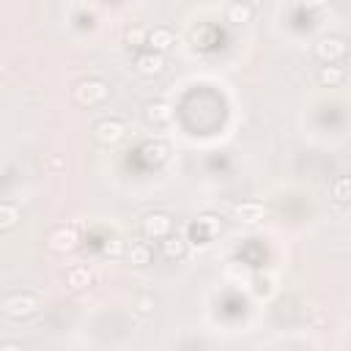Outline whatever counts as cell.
Returning <instances> with one entry per match:
<instances>
[{
	"label": "cell",
	"instance_id": "1",
	"mask_svg": "<svg viewBox=\"0 0 351 351\" xmlns=\"http://www.w3.org/2000/svg\"><path fill=\"white\" fill-rule=\"evenodd\" d=\"M110 96V85L104 80H82L74 88V101L80 107H99Z\"/></svg>",
	"mask_w": 351,
	"mask_h": 351
},
{
	"label": "cell",
	"instance_id": "2",
	"mask_svg": "<svg viewBox=\"0 0 351 351\" xmlns=\"http://www.w3.org/2000/svg\"><path fill=\"white\" fill-rule=\"evenodd\" d=\"M41 307V302L33 296V293H11L5 302H3V313L14 321H25L30 315H36Z\"/></svg>",
	"mask_w": 351,
	"mask_h": 351
},
{
	"label": "cell",
	"instance_id": "3",
	"mask_svg": "<svg viewBox=\"0 0 351 351\" xmlns=\"http://www.w3.org/2000/svg\"><path fill=\"white\" fill-rule=\"evenodd\" d=\"M346 52H348V44H346V38H340V36H324V38H318V44H315V58H318L321 63H337V60L346 58Z\"/></svg>",
	"mask_w": 351,
	"mask_h": 351
},
{
	"label": "cell",
	"instance_id": "4",
	"mask_svg": "<svg viewBox=\"0 0 351 351\" xmlns=\"http://www.w3.org/2000/svg\"><path fill=\"white\" fill-rule=\"evenodd\" d=\"M93 137H96L99 145H118L126 137V126L118 118H104L93 126Z\"/></svg>",
	"mask_w": 351,
	"mask_h": 351
},
{
	"label": "cell",
	"instance_id": "5",
	"mask_svg": "<svg viewBox=\"0 0 351 351\" xmlns=\"http://www.w3.org/2000/svg\"><path fill=\"white\" fill-rule=\"evenodd\" d=\"M47 244H49L52 252L66 255V252H71V250L80 244V233H77V228H71V225H60V228H55V230L49 233Z\"/></svg>",
	"mask_w": 351,
	"mask_h": 351
},
{
	"label": "cell",
	"instance_id": "6",
	"mask_svg": "<svg viewBox=\"0 0 351 351\" xmlns=\"http://www.w3.org/2000/svg\"><path fill=\"white\" fill-rule=\"evenodd\" d=\"M143 233L148 239H165V236L173 233V219L162 211H151V214L143 217Z\"/></svg>",
	"mask_w": 351,
	"mask_h": 351
},
{
	"label": "cell",
	"instance_id": "7",
	"mask_svg": "<svg viewBox=\"0 0 351 351\" xmlns=\"http://www.w3.org/2000/svg\"><path fill=\"white\" fill-rule=\"evenodd\" d=\"M236 217L244 225H258V222H263L269 217V208L261 200H244V203L236 206Z\"/></svg>",
	"mask_w": 351,
	"mask_h": 351
},
{
	"label": "cell",
	"instance_id": "8",
	"mask_svg": "<svg viewBox=\"0 0 351 351\" xmlns=\"http://www.w3.org/2000/svg\"><path fill=\"white\" fill-rule=\"evenodd\" d=\"M219 230H222V222H219L217 217H197V222H192V225H189V233H192V236H197L203 244H206V241H211Z\"/></svg>",
	"mask_w": 351,
	"mask_h": 351
},
{
	"label": "cell",
	"instance_id": "9",
	"mask_svg": "<svg viewBox=\"0 0 351 351\" xmlns=\"http://www.w3.org/2000/svg\"><path fill=\"white\" fill-rule=\"evenodd\" d=\"M134 69L143 74V77H156V74H162V69H165V60H162V52H145V55H140L137 58V63H134Z\"/></svg>",
	"mask_w": 351,
	"mask_h": 351
},
{
	"label": "cell",
	"instance_id": "10",
	"mask_svg": "<svg viewBox=\"0 0 351 351\" xmlns=\"http://www.w3.org/2000/svg\"><path fill=\"white\" fill-rule=\"evenodd\" d=\"M143 115H145L148 123H154V126H165V123H170L173 110H170V104H165V101H148L145 110H143Z\"/></svg>",
	"mask_w": 351,
	"mask_h": 351
},
{
	"label": "cell",
	"instance_id": "11",
	"mask_svg": "<svg viewBox=\"0 0 351 351\" xmlns=\"http://www.w3.org/2000/svg\"><path fill=\"white\" fill-rule=\"evenodd\" d=\"M162 255H165L167 261H178V258H184V255H186V239L178 236V233H176V236H173V233L165 236V239H162Z\"/></svg>",
	"mask_w": 351,
	"mask_h": 351
},
{
	"label": "cell",
	"instance_id": "12",
	"mask_svg": "<svg viewBox=\"0 0 351 351\" xmlns=\"http://www.w3.org/2000/svg\"><path fill=\"white\" fill-rule=\"evenodd\" d=\"M173 33L167 30V27H154V30H148V44H151V49L154 52H167L170 47H173Z\"/></svg>",
	"mask_w": 351,
	"mask_h": 351
},
{
	"label": "cell",
	"instance_id": "13",
	"mask_svg": "<svg viewBox=\"0 0 351 351\" xmlns=\"http://www.w3.org/2000/svg\"><path fill=\"white\" fill-rule=\"evenodd\" d=\"M343 80H346V71H343L340 66H335V63H324L321 71H318V82H321L324 88H335V85H340Z\"/></svg>",
	"mask_w": 351,
	"mask_h": 351
},
{
	"label": "cell",
	"instance_id": "14",
	"mask_svg": "<svg viewBox=\"0 0 351 351\" xmlns=\"http://www.w3.org/2000/svg\"><path fill=\"white\" fill-rule=\"evenodd\" d=\"M228 22L233 25H247L252 22V5L247 0H236L230 8H228Z\"/></svg>",
	"mask_w": 351,
	"mask_h": 351
},
{
	"label": "cell",
	"instance_id": "15",
	"mask_svg": "<svg viewBox=\"0 0 351 351\" xmlns=\"http://www.w3.org/2000/svg\"><path fill=\"white\" fill-rule=\"evenodd\" d=\"M140 154H143V159H145L148 165H162V162L167 159V154H170V148H167L165 143H145Z\"/></svg>",
	"mask_w": 351,
	"mask_h": 351
},
{
	"label": "cell",
	"instance_id": "16",
	"mask_svg": "<svg viewBox=\"0 0 351 351\" xmlns=\"http://www.w3.org/2000/svg\"><path fill=\"white\" fill-rule=\"evenodd\" d=\"M19 222V208L14 203H0V230H11Z\"/></svg>",
	"mask_w": 351,
	"mask_h": 351
},
{
	"label": "cell",
	"instance_id": "17",
	"mask_svg": "<svg viewBox=\"0 0 351 351\" xmlns=\"http://www.w3.org/2000/svg\"><path fill=\"white\" fill-rule=\"evenodd\" d=\"M90 282H93V274H90L88 266H77V269L69 271V285H71L74 291H82V288H88Z\"/></svg>",
	"mask_w": 351,
	"mask_h": 351
},
{
	"label": "cell",
	"instance_id": "18",
	"mask_svg": "<svg viewBox=\"0 0 351 351\" xmlns=\"http://www.w3.org/2000/svg\"><path fill=\"white\" fill-rule=\"evenodd\" d=\"M332 197L337 203H351V176H340L332 184Z\"/></svg>",
	"mask_w": 351,
	"mask_h": 351
},
{
	"label": "cell",
	"instance_id": "19",
	"mask_svg": "<svg viewBox=\"0 0 351 351\" xmlns=\"http://www.w3.org/2000/svg\"><path fill=\"white\" fill-rule=\"evenodd\" d=\"M129 258H132L134 266H148L151 263V247L148 244H132Z\"/></svg>",
	"mask_w": 351,
	"mask_h": 351
},
{
	"label": "cell",
	"instance_id": "20",
	"mask_svg": "<svg viewBox=\"0 0 351 351\" xmlns=\"http://www.w3.org/2000/svg\"><path fill=\"white\" fill-rule=\"evenodd\" d=\"M126 44H129V47L148 44V30H145V27H132V30L126 33Z\"/></svg>",
	"mask_w": 351,
	"mask_h": 351
},
{
	"label": "cell",
	"instance_id": "21",
	"mask_svg": "<svg viewBox=\"0 0 351 351\" xmlns=\"http://www.w3.org/2000/svg\"><path fill=\"white\" fill-rule=\"evenodd\" d=\"M104 255H110V258L123 255V241H121V239H110V241L104 244Z\"/></svg>",
	"mask_w": 351,
	"mask_h": 351
},
{
	"label": "cell",
	"instance_id": "22",
	"mask_svg": "<svg viewBox=\"0 0 351 351\" xmlns=\"http://www.w3.org/2000/svg\"><path fill=\"white\" fill-rule=\"evenodd\" d=\"M140 313H151V299H140Z\"/></svg>",
	"mask_w": 351,
	"mask_h": 351
},
{
	"label": "cell",
	"instance_id": "23",
	"mask_svg": "<svg viewBox=\"0 0 351 351\" xmlns=\"http://www.w3.org/2000/svg\"><path fill=\"white\" fill-rule=\"evenodd\" d=\"M329 0H304V5H310V8H321V5H326Z\"/></svg>",
	"mask_w": 351,
	"mask_h": 351
}]
</instances>
